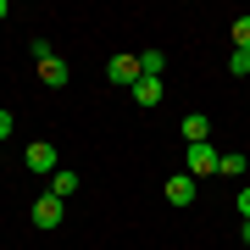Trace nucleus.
<instances>
[{
  "mask_svg": "<svg viewBox=\"0 0 250 250\" xmlns=\"http://www.w3.org/2000/svg\"><path fill=\"white\" fill-rule=\"evenodd\" d=\"M217 167H223V156H217L211 145H184V172H189L195 184H200V178H211Z\"/></svg>",
  "mask_w": 250,
  "mask_h": 250,
  "instance_id": "obj_1",
  "label": "nucleus"
},
{
  "mask_svg": "<svg viewBox=\"0 0 250 250\" xmlns=\"http://www.w3.org/2000/svg\"><path fill=\"white\" fill-rule=\"evenodd\" d=\"M139 78H145V72H139V56H123V50H117L111 62H106V83H117V89H134Z\"/></svg>",
  "mask_w": 250,
  "mask_h": 250,
  "instance_id": "obj_2",
  "label": "nucleus"
},
{
  "mask_svg": "<svg viewBox=\"0 0 250 250\" xmlns=\"http://www.w3.org/2000/svg\"><path fill=\"white\" fill-rule=\"evenodd\" d=\"M62 217H67V200H56V195H39L34 200V211H28V223H34V228H62Z\"/></svg>",
  "mask_w": 250,
  "mask_h": 250,
  "instance_id": "obj_3",
  "label": "nucleus"
},
{
  "mask_svg": "<svg viewBox=\"0 0 250 250\" xmlns=\"http://www.w3.org/2000/svg\"><path fill=\"white\" fill-rule=\"evenodd\" d=\"M28 172L56 178V145H50V139H34V145H28Z\"/></svg>",
  "mask_w": 250,
  "mask_h": 250,
  "instance_id": "obj_4",
  "label": "nucleus"
},
{
  "mask_svg": "<svg viewBox=\"0 0 250 250\" xmlns=\"http://www.w3.org/2000/svg\"><path fill=\"white\" fill-rule=\"evenodd\" d=\"M195 178H189V172H172L167 178V189H161V195H167V206H195Z\"/></svg>",
  "mask_w": 250,
  "mask_h": 250,
  "instance_id": "obj_5",
  "label": "nucleus"
},
{
  "mask_svg": "<svg viewBox=\"0 0 250 250\" xmlns=\"http://www.w3.org/2000/svg\"><path fill=\"white\" fill-rule=\"evenodd\" d=\"M206 139H211V117H206V111H189L184 117V145H206Z\"/></svg>",
  "mask_w": 250,
  "mask_h": 250,
  "instance_id": "obj_6",
  "label": "nucleus"
},
{
  "mask_svg": "<svg viewBox=\"0 0 250 250\" xmlns=\"http://www.w3.org/2000/svg\"><path fill=\"white\" fill-rule=\"evenodd\" d=\"M39 78H45V83H50V89H62V83H67V62H62V56H56V50H50V56H45V62H39Z\"/></svg>",
  "mask_w": 250,
  "mask_h": 250,
  "instance_id": "obj_7",
  "label": "nucleus"
},
{
  "mask_svg": "<svg viewBox=\"0 0 250 250\" xmlns=\"http://www.w3.org/2000/svg\"><path fill=\"white\" fill-rule=\"evenodd\" d=\"M50 195H56V200H72V195H78V172L56 167V178H50Z\"/></svg>",
  "mask_w": 250,
  "mask_h": 250,
  "instance_id": "obj_8",
  "label": "nucleus"
},
{
  "mask_svg": "<svg viewBox=\"0 0 250 250\" xmlns=\"http://www.w3.org/2000/svg\"><path fill=\"white\" fill-rule=\"evenodd\" d=\"M128 95H134L139 106H156V100H161V78H139V83H134Z\"/></svg>",
  "mask_w": 250,
  "mask_h": 250,
  "instance_id": "obj_9",
  "label": "nucleus"
},
{
  "mask_svg": "<svg viewBox=\"0 0 250 250\" xmlns=\"http://www.w3.org/2000/svg\"><path fill=\"white\" fill-rule=\"evenodd\" d=\"M139 72L145 78H161V72H167V56L161 50H139Z\"/></svg>",
  "mask_w": 250,
  "mask_h": 250,
  "instance_id": "obj_10",
  "label": "nucleus"
},
{
  "mask_svg": "<svg viewBox=\"0 0 250 250\" xmlns=\"http://www.w3.org/2000/svg\"><path fill=\"white\" fill-rule=\"evenodd\" d=\"M245 167H250V161H245L239 150H228V156H223V167H217V172H223V178H239Z\"/></svg>",
  "mask_w": 250,
  "mask_h": 250,
  "instance_id": "obj_11",
  "label": "nucleus"
},
{
  "mask_svg": "<svg viewBox=\"0 0 250 250\" xmlns=\"http://www.w3.org/2000/svg\"><path fill=\"white\" fill-rule=\"evenodd\" d=\"M233 50H250V17H233Z\"/></svg>",
  "mask_w": 250,
  "mask_h": 250,
  "instance_id": "obj_12",
  "label": "nucleus"
},
{
  "mask_svg": "<svg viewBox=\"0 0 250 250\" xmlns=\"http://www.w3.org/2000/svg\"><path fill=\"white\" fill-rule=\"evenodd\" d=\"M228 72L245 78V72H250V50H228Z\"/></svg>",
  "mask_w": 250,
  "mask_h": 250,
  "instance_id": "obj_13",
  "label": "nucleus"
},
{
  "mask_svg": "<svg viewBox=\"0 0 250 250\" xmlns=\"http://www.w3.org/2000/svg\"><path fill=\"white\" fill-rule=\"evenodd\" d=\"M11 128H17V117H11L6 106H0V145H6V139H11Z\"/></svg>",
  "mask_w": 250,
  "mask_h": 250,
  "instance_id": "obj_14",
  "label": "nucleus"
},
{
  "mask_svg": "<svg viewBox=\"0 0 250 250\" xmlns=\"http://www.w3.org/2000/svg\"><path fill=\"white\" fill-rule=\"evenodd\" d=\"M233 206H239V217H245V223H250V184L239 189V195H233Z\"/></svg>",
  "mask_w": 250,
  "mask_h": 250,
  "instance_id": "obj_15",
  "label": "nucleus"
},
{
  "mask_svg": "<svg viewBox=\"0 0 250 250\" xmlns=\"http://www.w3.org/2000/svg\"><path fill=\"white\" fill-rule=\"evenodd\" d=\"M6 17H11V6H6V0H0V22H6Z\"/></svg>",
  "mask_w": 250,
  "mask_h": 250,
  "instance_id": "obj_16",
  "label": "nucleus"
},
{
  "mask_svg": "<svg viewBox=\"0 0 250 250\" xmlns=\"http://www.w3.org/2000/svg\"><path fill=\"white\" fill-rule=\"evenodd\" d=\"M239 239H245V245H250V223H245V233H239Z\"/></svg>",
  "mask_w": 250,
  "mask_h": 250,
  "instance_id": "obj_17",
  "label": "nucleus"
}]
</instances>
